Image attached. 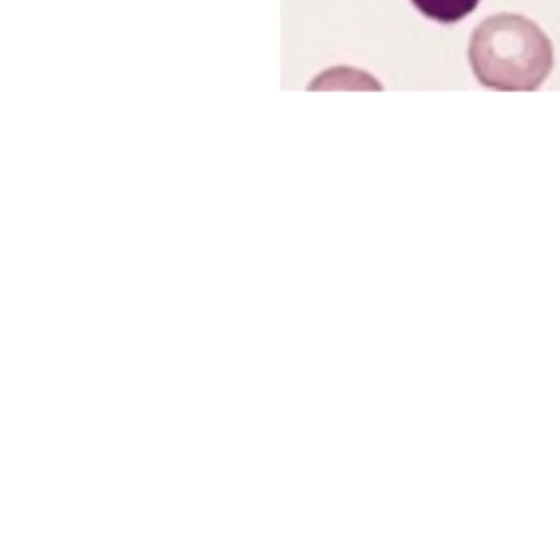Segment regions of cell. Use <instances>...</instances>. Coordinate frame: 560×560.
<instances>
[{"label":"cell","instance_id":"cell-1","mask_svg":"<svg viewBox=\"0 0 560 560\" xmlns=\"http://www.w3.org/2000/svg\"><path fill=\"white\" fill-rule=\"evenodd\" d=\"M477 81L492 90H536L553 66L547 35L527 18L499 13L483 20L468 44Z\"/></svg>","mask_w":560,"mask_h":560},{"label":"cell","instance_id":"cell-2","mask_svg":"<svg viewBox=\"0 0 560 560\" xmlns=\"http://www.w3.org/2000/svg\"><path fill=\"white\" fill-rule=\"evenodd\" d=\"M411 4L433 22L453 24L472 13L479 0H411Z\"/></svg>","mask_w":560,"mask_h":560}]
</instances>
